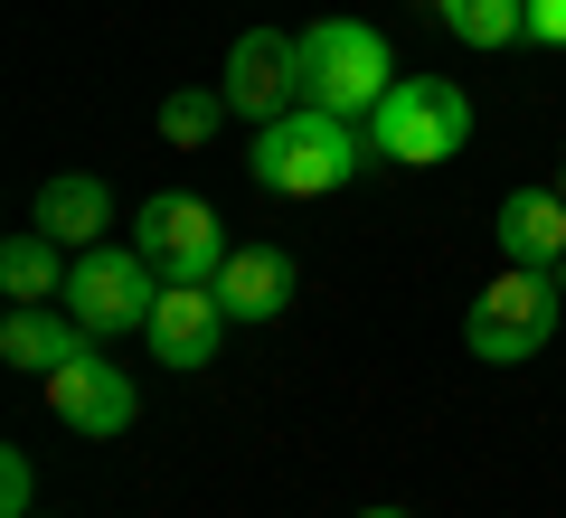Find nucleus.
Listing matches in <instances>:
<instances>
[{"label":"nucleus","instance_id":"nucleus-2","mask_svg":"<svg viewBox=\"0 0 566 518\" xmlns=\"http://www.w3.org/2000/svg\"><path fill=\"white\" fill-rule=\"evenodd\" d=\"M387 85H397V57H387V39L368 20H312L303 29V104L368 123L387 104Z\"/></svg>","mask_w":566,"mask_h":518},{"label":"nucleus","instance_id":"nucleus-17","mask_svg":"<svg viewBox=\"0 0 566 518\" xmlns=\"http://www.w3.org/2000/svg\"><path fill=\"white\" fill-rule=\"evenodd\" d=\"M29 499H39V472H29V453H0V518H39Z\"/></svg>","mask_w":566,"mask_h":518},{"label":"nucleus","instance_id":"nucleus-12","mask_svg":"<svg viewBox=\"0 0 566 518\" xmlns=\"http://www.w3.org/2000/svg\"><path fill=\"white\" fill-rule=\"evenodd\" d=\"M491 236H501V264H538V274H557V264H566V199H557V189H510Z\"/></svg>","mask_w":566,"mask_h":518},{"label":"nucleus","instance_id":"nucleus-5","mask_svg":"<svg viewBox=\"0 0 566 518\" xmlns=\"http://www.w3.org/2000/svg\"><path fill=\"white\" fill-rule=\"evenodd\" d=\"M133 245L151 255V274L161 283H218L227 274V218L208 199H189V189H151V199L133 208Z\"/></svg>","mask_w":566,"mask_h":518},{"label":"nucleus","instance_id":"nucleus-21","mask_svg":"<svg viewBox=\"0 0 566 518\" xmlns=\"http://www.w3.org/2000/svg\"><path fill=\"white\" fill-rule=\"evenodd\" d=\"M557 283H566V264H557Z\"/></svg>","mask_w":566,"mask_h":518},{"label":"nucleus","instance_id":"nucleus-7","mask_svg":"<svg viewBox=\"0 0 566 518\" xmlns=\"http://www.w3.org/2000/svg\"><path fill=\"white\" fill-rule=\"evenodd\" d=\"M48 405H57V424H66V434L114 443V434H133L142 387H133V368H114L104 349H85V359H66L57 378H48Z\"/></svg>","mask_w":566,"mask_h":518},{"label":"nucleus","instance_id":"nucleus-20","mask_svg":"<svg viewBox=\"0 0 566 518\" xmlns=\"http://www.w3.org/2000/svg\"><path fill=\"white\" fill-rule=\"evenodd\" d=\"M557 199H566V170H557Z\"/></svg>","mask_w":566,"mask_h":518},{"label":"nucleus","instance_id":"nucleus-15","mask_svg":"<svg viewBox=\"0 0 566 518\" xmlns=\"http://www.w3.org/2000/svg\"><path fill=\"white\" fill-rule=\"evenodd\" d=\"M434 20L463 47H520L528 39V0H434Z\"/></svg>","mask_w":566,"mask_h":518},{"label":"nucleus","instance_id":"nucleus-10","mask_svg":"<svg viewBox=\"0 0 566 518\" xmlns=\"http://www.w3.org/2000/svg\"><path fill=\"white\" fill-rule=\"evenodd\" d=\"M95 349V330H85L66 302H10V320H0V359L29 368V378H57L66 359H85Z\"/></svg>","mask_w":566,"mask_h":518},{"label":"nucleus","instance_id":"nucleus-8","mask_svg":"<svg viewBox=\"0 0 566 518\" xmlns=\"http://www.w3.org/2000/svg\"><path fill=\"white\" fill-rule=\"evenodd\" d=\"M227 104H237L245 123H274L303 104V39H283V29H245L237 47H227Z\"/></svg>","mask_w":566,"mask_h":518},{"label":"nucleus","instance_id":"nucleus-18","mask_svg":"<svg viewBox=\"0 0 566 518\" xmlns=\"http://www.w3.org/2000/svg\"><path fill=\"white\" fill-rule=\"evenodd\" d=\"M528 39H538V47H566V0H528Z\"/></svg>","mask_w":566,"mask_h":518},{"label":"nucleus","instance_id":"nucleus-9","mask_svg":"<svg viewBox=\"0 0 566 518\" xmlns=\"http://www.w3.org/2000/svg\"><path fill=\"white\" fill-rule=\"evenodd\" d=\"M237 330L218 302V283H161V302H151V320H142V339H151V359L180 368V378H199L208 359H218V339Z\"/></svg>","mask_w":566,"mask_h":518},{"label":"nucleus","instance_id":"nucleus-13","mask_svg":"<svg viewBox=\"0 0 566 518\" xmlns=\"http://www.w3.org/2000/svg\"><path fill=\"white\" fill-rule=\"evenodd\" d=\"M218 302L227 320H283V302H293V255L283 245H237L218 274Z\"/></svg>","mask_w":566,"mask_h":518},{"label":"nucleus","instance_id":"nucleus-19","mask_svg":"<svg viewBox=\"0 0 566 518\" xmlns=\"http://www.w3.org/2000/svg\"><path fill=\"white\" fill-rule=\"evenodd\" d=\"M359 518H406V509H359Z\"/></svg>","mask_w":566,"mask_h":518},{"label":"nucleus","instance_id":"nucleus-4","mask_svg":"<svg viewBox=\"0 0 566 518\" xmlns=\"http://www.w3.org/2000/svg\"><path fill=\"white\" fill-rule=\"evenodd\" d=\"M557 320H566V283L538 274V264H501V283L472 302L463 339H472V359L520 368V359H538L547 339H557Z\"/></svg>","mask_w":566,"mask_h":518},{"label":"nucleus","instance_id":"nucleus-14","mask_svg":"<svg viewBox=\"0 0 566 518\" xmlns=\"http://www.w3.org/2000/svg\"><path fill=\"white\" fill-rule=\"evenodd\" d=\"M66 245L57 236H48V226H20V236H10V245H0V293H10V302H57L66 293Z\"/></svg>","mask_w":566,"mask_h":518},{"label":"nucleus","instance_id":"nucleus-3","mask_svg":"<svg viewBox=\"0 0 566 518\" xmlns=\"http://www.w3.org/2000/svg\"><path fill=\"white\" fill-rule=\"evenodd\" d=\"M368 141H378V160L444 170V160L472 141V95L453 76H397V85H387V104L368 114Z\"/></svg>","mask_w":566,"mask_h":518},{"label":"nucleus","instance_id":"nucleus-16","mask_svg":"<svg viewBox=\"0 0 566 518\" xmlns=\"http://www.w3.org/2000/svg\"><path fill=\"white\" fill-rule=\"evenodd\" d=\"M227 114H237L227 85H180V95H161V141L170 151H199V141H218Z\"/></svg>","mask_w":566,"mask_h":518},{"label":"nucleus","instance_id":"nucleus-6","mask_svg":"<svg viewBox=\"0 0 566 518\" xmlns=\"http://www.w3.org/2000/svg\"><path fill=\"white\" fill-rule=\"evenodd\" d=\"M66 311L85 320L95 339H123L151 320V302H161V274H151V255L142 245H85V255H66Z\"/></svg>","mask_w":566,"mask_h":518},{"label":"nucleus","instance_id":"nucleus-11","mask_svg":"<svg viewBox=\"0 0 566 518\" xmlns=\"http://www.w3.org/2000/svg\"><path fill=\"white\" fill-rule=\"evenodd\" d=\"M29 226H48L66 255H85V245H104V226H114V189H104L95 170H57V180L29 199Z\"/></svg>","mask_w":566,"mask_h":518},{"label":"nucleus","instance_id":"nucleus-1","mask_svg":"<svg viewBox=\"0 0 566 518\" xmlns=\"http://www.w3.org/2000/svg\"><path fill=\"white\" fill-rule=\"evenodd\" d=\"M368 160H378L368 123L322 114V104H293V114L255 123V151H245V170H255V189H274V199H331V189L359 180Z\"/></svg>","mask_w":566,"mask_h":518}]
</instances>
